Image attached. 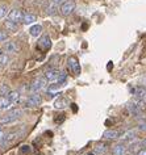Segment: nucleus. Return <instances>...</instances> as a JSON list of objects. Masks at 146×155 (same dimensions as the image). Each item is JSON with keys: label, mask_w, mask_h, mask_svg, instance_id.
<instances>
[{"label": "nucleus", "mask_w": 146, "mask_h": 155, "mask_svg": "<svg viewBox=\"0 0 146 155\" xmlns=\"http://www.w3.org/2000/svg\"><path fill=\"white\" fill-rule=\"evenodd\" d=\"M21 113H22V112L20 109H12V110H9L5 116H3V117L0 118V124H2V125H4V124H12L15 121H17V120L20 118Z\"/></svg>", "instance_id": "1"}, {"label": "nucleus", "mask_w": 146, "mask_h": 155, "mask_svg": "<svg viewBox=\"0 0 146 155\" xmlns=\"http://www.w3.org/2000/svg\"><path fill=\"white\" fill-rule=\"evenodd\" d=\"M46 86H48V79L46 78H37V79H34L32 86H30V90H32V92L40 94V91L45 90Z\"/></svg>", "instance_id": "2"}, {"label": "nucleus", "mask_w": 146, "mask_h": 155, "mask_svg": "<svg viewBox=\"0 0 146 155\" xmlns=\"http://www.w3.org/2000/svg\"><path fill=\"white\" fill-rule=\"evenodd\" d=\"M74 9H75V3L72 2V0H67L66 3H63L62 5H61V13L63 15V16H68L70 13L74 12Z\"/></svg>", "instance_id": "3"}, {"label": "nucleus", "mask_w": 146, "mask_h": 155, "mask_svg": "<svg viewBox=\"0 0 146 155\" xmlns=\"http://www.w3.org/2000/svg\"><path fill=\"white\" fill-rule=\"evenodd\" d=\"M41 103H42L41 95L36 94V92H33L32 95H29V97L26 99V105H29V107H38Z\"/></svg>", "instance_id": "4"}, {"label": "nucleus", "mask_w": 146, "mask_h": 155, "mask_svg": "<svg viewBox=\"0 0 146 155\" xmlns=\"http://www.w3.org/2000/svg\"><path fill=\"white\" fill-rule=\"evenodd\" d=\"M62 75V72L57 71V70H49V71H46L45 74V78L48 79V82H51V83H58L59 78Z\"/></svg>", "instance_id": "5"}, {"label": "nucleus", "mask_w": 146, "mask_h": 155, "mask_svg": "<svg viewBox=\"0 0 146 155\" xmlns=\"http://www.w3.org/2000/svg\"><path fill=\"white\" fill-rule=\"evenodd\" d=\"M68 68H70L71 72L75 74V75H79L80 74V64L75 57L68 58Z\"/></svg>", "instance_id": "6"}, {"label": "nucleus", "mask_w": 146, "mask_h": 155, "mask_svg": "<svg viewBox=\"0 0 146 155\" xmlns=\"http://www.w3.org/2000/svg\"><path fill=\"white\" fill-rule=\"evenodd\" d=\"M22 18H24V15H22L21 11H18V9H13V11H11V12L8 13V20L16 22V24L22 22Z\"/></svg>", "instance_id": "7"}, {"label": "nucleus", "mask_w": 146, "mask_h": 155, "mask_svg": "<svg viewBox=\"0 0 146 155\" xmlns=\"http://www.w3.org/2000/svg\"><path fill=\"white\" fill-rule=\"evenodd\" d=\"M3 49H4V53H7V54H16L18 51V46L12 41L5 42L4 46H3Z\"/></svg>", "instance_id": "8"}, {"label": "nucleus", "mask_w": 146, "mask_h": 155, "mask_svg": "<svg viewBox=\"0 0 146 155\" xmlns=\"http://www.w3.org/2000/svg\"><path fill=\"white\" fill-rule=\"evenodd\" d=\"M12 107V103L9 101V99L4 95H0V110H7Z\"/></svg>", "instance_id": "9"}, {"label": "nucleus", "mask_w": 146, "mask_h": 155, "mask_svg": "<svg viewBox=\"0 0 146 155\" xmlns=\"http://www.w3.org/2000/svg\"><path fill=\"white\" fill-rule=\"evenodd\" d=\"M7 97H8L9 101L12 103V105H15V104H17L20 101V94H18L17 91H9L8 94H7Z\"/></svg>", "instance_id": "10"}, {"label": "nucleus", "mask_w": 146, "mask_h": 155, "mask_svg": "<svg viewBox=\"0 0 146 155\" xmlns=\"http://www.w3.org/2000/svg\"><path fill=\"white\" fill-rule=\"evenodd\" d=\"M112 154L113 155H125L126 154V147L122 145V143L114 145L113 149H112Z\"/></svg>", "instance_id": "11"}, {"label": "nucleus", "mask_w": 146, "mask_h": 155, "mask_svg": "<svg viewBox=\"0 0 146 155\" xmlns=\"http://www.w3.org/2000/svg\"><path fill=\"white\" fill-rule=\"evenodd\" d=\"M36 21H37L36 15H32V13H25L24 15V18H22V22H24L25 25H32Z\"/></svg>", "instance_id": "12"}, {"label": "nucleus", "mask_w": 146, "mask_h": 155, "mask_svg": "<svg viewBox=\"0 0 146 155\" xmlns=\"http://www.w3.org/2000/svg\"><path fill=\"white\" fill-rule=\"evenodd\" d=\"M41 32H42V26L40 24H34L29 28V33H30V36H33V37H38L41 34Z\"/></svg>", "instance_id": "13"}, {"label": "nucleus", "mask_w": 146, "mask_h": 155, "mask_svg": "<svg viewBox=\"0 0 146 155\" xmlns=\"http://www.w3.org/2000/svg\"><path fill=\"white\" fill-rule=\"evenodd\" d=\"M50 38H49L48 36H44L40 40V44H38V48L40 49H44V50H48L49 48H50Z\"/></svg>", "instance_id": "14"}, {"label": "nucleus", "mask_w": 146, "mask_h": 155, "mask_svg": "<svg viewBox=\"0 0 146 155\" xmlns=\"http://www.w3.org/2000/svg\"><path fill=\"white\" fill-rule=\"evenodd\" d=\"M4 25H5V28L7 30H9V32H17V28H18V24H16V22H13V21H11L7 18V21H4Z\"/></svg>", "instance_id": "15"}, {"label": "nucleus", "mask_w": 146, "mask_h": 155, "mask_svg": "<svg viewBox=\"0 0 146 155\" xmlns=\"http://www.w3.org/2000/svg\"><path fill=\"white\" fill-rule=\"evenodd\" d=\"M103 137L105 139H116V138H120V134H118V131H116V130H107V131H104Z\"/></svg>", "instance_id": "16"}, {"label": "nucleus", "mask_w": 146, "mask_h": 155, "mask_svg": "<svg viewBox=\"0 0 146 155\" xmlns=\"http://www.w3.org/2000/svg\"><path fill=\"white\" fill-rule=\"evenodd\" d=\"M136 97L141 101L146 100V88L145 87H138L136 90Z\"/></svg>", "instance_id": "17"}, {"label": "nucleus", "mask_w": 146, "mask_h": 155, "mask_svg": "<svg viewBox=\"0 0 146 155\" xmlns=\"http://www.w3.org/2000/svg\"><path fill=\"white\" fill-rule=\"evenodd\" d=\"M136 138V131L134 130H129V131H126V133H124L120 137L121 141H133V139Z\"/></svg>", "instance_id": "18"}, {"label": "nucleus", "mask_w": 146, "mask_h": 155, "mask_svg": "<svg viewBox=\"0 0 146 155\" xmlns=\"http://www.w3.org/2000/svg\"><path fill=\"white\" fill-rule=\"evenodd\" d=\"M18 135H20V133L16 130V131H11V133H7L5 135V143H11L12 141H15Z\"/></svg>", "instance_id": "19"}, {"label": "nucleus", "mask_w": 146, "mask_h": 155, "mask_svg": "<svg viewBox=\"0 0 146 155\" xmlns=\"http://www.w3.org/2000/svg\"><path fill=\"white\" fill-rule=\"evenodd\" d=\"M58 92H59V88L55 84H51V86H49V90H48V97H53V96L58 95Z\"/></svg>", "instance_id": "20"}, {"label": "nucleus", "mask_w": 146, "mask_h": 155, "mask_svg": "<svg viewBox=\"0 0 146 155\" xmlns=\"http://www.w3.org/2000/svg\"><path fill=\"white\" fill-rule=\"evenodd\" d=\"M8 61H9V58L7 55V53L0 51V66H5L8 63Z\"/></svg>", "instance_id": "21"}, {"label": "nucleus", "mask_w": 146, "mask_h": 155, "mask_svg": "<svg viewBox=\"0 0 146 155\" xmlns=\"http://www.w3.org/2000/svg\"><path fill=\"white\" fill-rule=\"evenodd\" d=\"M5 135H7V133L4 131V129H3L2 124H0V145H5Z\"/></svg>", "instance_id": "22"}, {"label": "nucleus", "mask_w": 146, "mask_h": 155, "mask_svg": "<svg viewBox=\"0 0 146 155\" xmlns=\"http://www.w3.org/2000/svg\"><path fill=\"white\" fill-rule=\"evenodd\" d=\"M105 150H107V147H105L104 143H99V145L95 147V153L96 154H103Z\"/></svg>", "instance_id": "23"}, {"label": "nucleus", "mask_w": 146, "mask_h": 155, "mask_svg": "<svg viewBox=\"0 0 146 155\" xmlns=\"http://www.w3.org/2000/svg\"><path fill=\"white\" fill-rule=\"evenodd\" d=\"M7 15H8V8L5 5H0V20L4 18Z\"/></svg>", "instance_id": "24"}, {"label": "nucleus", "mask_w": 146, "mask_h": 155, "mask_svg": "<svg viewBox=\"0 0 146 155\" xmlns=\"http://www.w3.org/2000/svg\"><path fill=\"white\" fill-rule=\"evenodd\" d=\"M66 105H67V101L65 99H62V97L58 99L57 100V103H55V108H65Z\"/></svg>", "instance_id": "25"}, {"label": "nucleus", "mask_w": 146, "mask_h": 155, "mask_svg": "<svg viewBox=\"0 0 146 155\" xmlns=\"http://www.w3.org/2000/svg\"><path fill=\"white\" fill-rule=\"evenodd\" d=\"M57 9H58V5H57V4H55V3H54V2H53V3H51V4H50V5H49V8H48V12H49V13H50V15H53V13H55V11H57Z\"/></svg>", "instance_id": "26"}, {"label": "nucleus", "mask_w": 146, "mask_h": 155, "mask_svg": "<svg viewBox=\"0 0 146 155\" xmlns=\"http://www.w3.org/2000/svg\"><path fill=\"white\" fill-rule=\"evenodd\" d=\"M3 41H7V33L0 29V42H3Z\"/></svg>", "instance_id": "27"}, {"label": "nucleus", "mask_w": 146, "mask_h": 155, "mask_svg": "<svg viewBox=\"0 0 146 155\" xmlns=\"http://www.w3.org/2000/svg\"><path fill=\"white\" fill-rule=\"evenodd\" d=\"M137 155H146V147L138 150V151H137Z\"/></svg>", "instance_id": "28"}, {"label": "nucleus", "mask_w": 146, "mask_h": 155, "mask_svg": "<svg viewBox=\"0 0 146 155\" xmlns=\"http://www.w3.org/2000/svg\"><path fill=\"white\" fill-rule=\"evenodd\" d=\"M53 2H54V3H55V4H57V5H59V4H61V5H62V4H63V3H66V2H67V0H53Z\"/></svg>", "instance_id": "29"}, {"label": "nucleus", "mask_w": 146, "mask_h": 155, "mask_svg": "<svg viewBox=\"0 0 146 155\" xmlns=\"http://www.w3.org/2000/svg\"><path fill=\"white\" fill-rule=\"evenodd\" d=\"M140 129L146 131V124H141V125H140Z\"/></svg>", "instance_id": "30"}, {"label": "nucleus", "mask_w": 146, "mask_h": 155, "mask_svg": "<svg viewBox=\"0 0 146 155\" xmlns=\"http://www.w3.org/2000/svg\"><path fill=\"white\" fill-rule=\"evenodd\" d=\"M142 145H144V146L146 147V139H145V141H144V142H142Z\"/></svg>", "instance_id": "31"}, {"label": "nucleus", "mask_w": 146, "mask_h": 155, "mask_svg": "<svg viewBox=\"0 0 146 155\" xmlns=\"http://www.w3.org/2000/svg\"><path fill=\"white\" fill-rule=\"evenodd\" d=\"M125 155H132V154H125Z\"/></svg>", "instance_id": "32"}, {"label": "nucleus", "mask_w": 146, "mask_h": 155, "mask_svg": "<svg viewBox=\"0 0 146 155\" xmlns=\"http://www.w3.org/2000/svg\"><path fill=\"white\" fill-rule=\"evenodd\" d=\"M107 155H108V154H107Z\"/></svg>", "instance_id": "33"}]
</instances>
